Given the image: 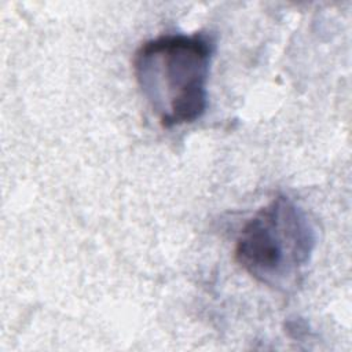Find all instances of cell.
<instances>
[{
	"instance_id": "obj_2",
	"label": "cell",
	"mask_w": 352,
	"mask_h": 352,
	"mask_svg": "<svg viewBox=\"0 0 352 352\" xmlns=\"http://www.w3.org/2000/svg\"><path fill=\"white\" fill-rule=\"evenodd\" d=\"M315 241L304 210L289 197L278 195L245 223L234 256L257 282L287 292L300 283Z\"/></svg>"
},
{
	"instance_id": "obj_1",
	"label": "cell",
	"mask_w": 352,
	"mask_h": 352,
	"mask_svg": "<svg viewBox=\"0 0 352 352\" xmlns=\"http://www.w3.org/2000/svg\"><path fill=\"white\" fill-rule=\"evenodd\" d=\"M214 43L205 33L162 34L133 56L139 88L162 128L191 124L208 106V77Z\"/></svg>"
}]
</instances>
